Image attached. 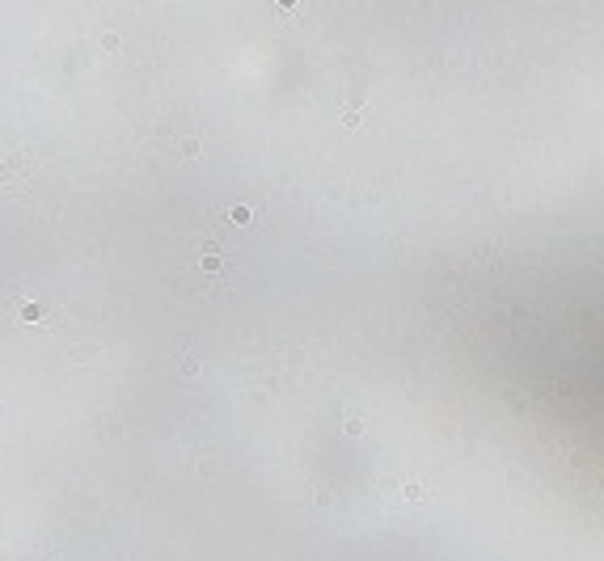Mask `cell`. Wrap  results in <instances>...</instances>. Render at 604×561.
Segmentation results:
<instances>
[{"mask_svg": "<svg viewBox=\"0 0 604 561\" xmlns=\"http://www.w3.org/2000/svg\"><path fill=\"white\" fill-rule=\"evenodd\" d=\"M21 317H26V321H38L42 308H38V304H26V308H21Z\"/></svg>", "mask_w": 604, "mask_h": 561, "instance_id": "2", "label": "cell"}, {"mask_svg": "<svg viewBox=\"0 0 604 561\" xmlns=\"http://www.w3.org/2000/svg\"><path fill=\"white\" fill-rule=\"evenodd\" d=\"M279 9H283V13H288V9H296V0H279Z\"/></svg>", "mask_w": 604, "mask_h": 561, "instance_id": "5", "label": "cell"}, {"mask_svg": "<svg viewBox=\"0 0 604 561\" xmlns=\"http://www.w3.org/2000/svg\"><path fill=\"white\" fill-rule=\"evenodd\" d=\"M232 219H237V224H250V207H232Z\"/></svg>", "mask_w": 604, "mask_h": 561, "instance_id": "4", "label": "cell"}, {"mask_svg": "<svg viewBox=\"0 0 604 561\" xmlns=\"http://www.w3.org/2000/svg\"><path fill=\"white\" fill-rule=\"evenodd\" d=\"M402 494H406L410 502H423V498H427V489H423V485H406V489H402Z\"/></svg>", "mask_w": 604, "mask_h": 561, "instance_id": "1", "label": "cell"}, {"mask_svg": "<svg viewBox=\"0 0 604 561\" xmlns=\"http://www.w3.org/2000/svg\"><path fill=\"white\" fill-rule=\"evenodd\" d=\"M343 430H346V435H359V430H364V422H359V418H346Z\"/></svg>", "mask_w": 604, "mask_h": 561, "instance_id": "3", "label": "cell"}]
</instances>
